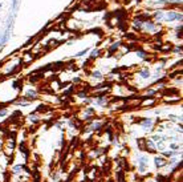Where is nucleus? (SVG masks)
<instances>
[{"label":"nucleus","mask_w":183,"mask_h":182,"mask_svg":"<svg viewBox=\"0 0 183 182\" xmlns=\"http://www.w3.org/2000/svg\"><path fill=\"white\" fill-rule=\"evenodd\" d=\"M154 163H155V166H156V168H163V166H166L167 163H169V161H167L164 157H161V155H156V157L154 158Z\"/></svg>","instance_id":"39448f33"},{"label":"nucleus","mask_w":183,"mask_h":182,"mask_svg":"<svg viewBox=\"0 0 183 182\" xmlns=\"http://www.w3.org/2000/svg\"><path fill=\"white\" fill-rule=\"evenodd\" d=\"M139 124L143 129H146V130H150V129L153 128V120H151L150 117H143L142 120L139 121Z\"/></svg>","instance_id":"7ed1b4c3"},{"label":"nucleus","mask_w":183,"mask_h":182,"mask_svg":"<svg viewBox=\"0 0 183 182\" xmlns=\"http://www.w3.org/2000/svg\"><path fill=\"white\" fill-rule=\"evenodd\" d=\"M147 163H149L147 157H143V155L138 157V165H139V171H141V173L145 171V169L147 168Z\"/></svg>","instance_id":"20e7f679"},{"label":"nucleus","mask_w":183,"mask_h":182,"mask_svg":"<svg viewBox=\"0 0 183 182\" xmlns=\"http://www.w3.org/2000/svg\"><path fill=\"white\" fill-rule=\"evenodd\" d=\"M170 147H171V149H172V150H178V149H179V145H175V144H171V145H170Z\"/></svg>","instance_id":"2eb2a0df"},{"label":"nucleus","mask_w":183,"mask_h":182,"mask_svg":"<svg viewBox=\"0 0 183 182\" xmlns=\"http://www.w3.org/2000/svg\"><path fill=\"white\" fill-rule=\"evenodd\" d=\"M121 47V41H117V43H113L111 44V47L108 49V56H111V55L114 53V52L117 51V49Z\"/></svg>","instance_id":"0eeeda50"},{"label":"nucleus","mask_w":183,"mask_h":182,"mask_svg":"<svg viewBox=\"0 0 183 182\" xmlns=\"http://www.w3.org/2000/svg\"><path fill=\"white\" fill-rule=\"evenodd\" d=\"M92 76H93V77H94V78H98V80H101V78L103 77V76H102V73H101L100 70H93Z\"/></svg>","instance_id":"9b49d317"},{"label":"nucleus","mask_w":183,"mask_h":182,"mask_svg":"<svg viewBox=\"0 0 183 182\" xmlns=\"http://www.w3.org/2000/svg\"><path fill=\"white\" fill-rule=\"evenodd\" d=\"M88 52H89V48H85L84 51H80L78 53H76V55H74V57H82V56H85V55H86Z\"/></svg>","instance_id":"f8f14e48"},{"label":"nucleus","mask_w":183,"mask_h":182,"mask_svg":"<svg viewBox=\"0 0 183 182\" xmlns=\"http://www.w3.org/2000/svg\"><path fill=\"white\" fill-rule=\"evenodd\" d=\"M29 121L33 122V124H36V122H39V121H40V118L37 117V113L36 112L32 113V114H29Z\"/></svg>","instance_id":"1a4fd4ad"},{"label":"nucleus","mask_w":183,"mask_h":182,"mask_svg":"<svg viewBox=\"0 0 183 182\" xmlns=\"http://www.w3.org/2000/svg\"><path fill=\"white\" fill-rule=\"evenodd\" d=\"M21 169H23V166H21V165L15 166V168H13V173H19V171H20Z\"/></svg>","instance_id":"4468645a"},{"label":"nucleus","mask_w":183,"mask_h":182,"mask_svg":"<svg viewBox=\"0 0 183 182\" xmlns=\"http://www.w3.org/2000/svg\"><path fill=\"white\" fill-rule=\"evenodd\" d=\"M164 22H182V12H178V11H169V12H164V17H163Z\"/></svg>","instance_id":"f257e3e1"},{"label":"nucleus","mask_w":183,"mask_h":182,"mask_svg":"<svg viewBox=\"0 0 183 182\" xmlns=\"http://www.w3.org/2000/svg\"><path fill=\"white\" fill-rule=\"evenodd\" d=\"M151 17H153V22H155V23L162 22L164 17V11L163 9H155V11L151 14Z\"/></svg>","instance_id":"f03ea898"},{"label":"nucleus","mask_w":183,"mask_h":182,"mask_svg":"<svg viewBox=\"0 0 183 182\" xmlns=\"http://www.w3.org/2000/svg\"><path fill=\"white\" fill-rule=\"evenodd\" d=\"M139 76H141L142 78H149V77L151 76V73H150V70H149L147 68H143V69L139 72Z\"/></svg>","instance_id":"6e6552de"},{"label":"nucleus","mask_w":183,"mask_h":182,"mask_svg":"<svg viewBox=\"0 0 183 182\" xmlns=\"http://www.w3.org/2000/svg\"><path fill=\"white\" fill-rule=\"evenodd\" d=\"M100 52H101L100 49H93V51H92V55H90V60H93V59H95V57L101 56Z\"/></svg>","instance_id":"9d476101"},{"label":"nucleus","mask_w":183,"mask_h":182,"mask_svg":"<svg viewBox=\"0 0 183 182\" xmlns=\"http://www.w3.org/2000/svg\"><path fill=\"white\" fill-rule=\"evenodd\" d=\"M0 8H1V3H0Z\"/></svg>","instance_id":"dca6fc26"},{"label":"nucleus","mask_w":183,"mask_h":182,"mask_svg":"<svg viewBox=\"0 0 183 182\" xmlns=\"http://www.w3.org/2000/svg\"><path fill=\"white\" fill-rule=\"evenodd\" d=\"M135 1H141V0H135Z\"/></svg>","instance_id":"f3484780"},{"label":"nucleus","mask_w":183,"mask_h":182,"mask_svg":"<svg viewBox=\"0 0 183 182\" xmlns=\"http://www.w3.org/2000/svg\"><path fill=\"white\" fill-rule=\"evenodd\" d=\"M155 104V100H145V101L142 102V104H141V106H146V105H154Z\"/></svg>","instance_id":"ddd939ff"},{"label":"nucleus","mask_w":183,"mask_h":182,"mask_svg":"<svg viewBox=\"0 0 183 182\" xmlns=\"http://www.w3.org/2000/svg\"><path fill=\"white\" fill-rule=\"evenodd\" d=\"M24 99L28 100V101H33V100L37 99V92L34 91V89H28V91L25 92V94H24Z\"/></svg>","instance_id":"423d86ee"}]
</instances>
